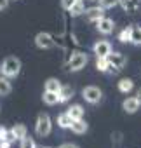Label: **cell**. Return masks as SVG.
Segmentation results:
<instances>
[{
	"label": "cell",
	"mask_w": 141,
	"mask_h": 148,
	"mask_svg": "<svg viewBox=\"0 0 141 148\" xmlns=\"http://www.w3.org/2000/svg\"><path fill=\"white\" fill-rule=\"evenodd\" d=\"M131 32H132V28H125V30L118 35V40H120V42H131Z\"/></svg>",
	"instance_id": "24"
},
{
	"label": "cell",
	"mask_w": 141,
	"mask_h": 148,
	"mask_svg": "<svg viewBox=\"0 0 141 148\" xmlns=\"http://www.w3.org/2000/svg\"><path fill=\"white\" fill-rule=\"evenodd\" d=\"M136 98H138V99H139V103H141V89L138 91V96H136Z\"/></svg>",
	"instance_id": "30"
},
{
	"label": "cell",
	"mask_w": 141,
	"mask_h": 148,
	"mask_svg": "<svg viewBox=\"0 0 141 148\" xmlns=\"http://www.w3.org/2000/svg\"><path fill=\"white\" fill-rule=\"evenodd\" d=\"M59 148H80L79 145H73V143H64V145H61Z\"/></svg>",
	"instance_id": "28"
},
{
	"label": "cell",
	"mask_w": 141,
	"mask_h": 148,
	"mask_svg": "<svg viewBox=\"0 0 141 148\" xmlns=\"http://www.w3.org/2000/svg\"><path fill=\"white\" fill-rule=\"evenodd\" d=\"M94 52L98 58H106L112 52V44L108 40H98L94 44Z\"/></svg>",
	"instance_id": "8"
},
{
	"label": "cell",
	"mask_w": 141,
	"mask_h": 148,
	"mask_svg": "<svg viewBox=\"0 0 141 148\" xmlns=\"http://www.w3.org/2000/svg\"><path fill=\"white\" fill-rule=\"evenodd\" d=\"M57 124H59V127H72L73 119L70 117V113L66 112V113H61V115L57 117Z\"/></svg>",
	"instance_id": "19"
},
{
	"label": "cell",
	"mask_w": 141,
	"mask_h": 148,
	"mask_svg": "<svg viewBox=\"0 0 141 148\" xmlns=\"http://www.w3.org/2000/svg\"><path fill=\"white\" fill-rule=\"evenodd\" d=\"M82 96H84V99H86L87 103L96 105V103H99V101H101L103 92H101V89H99V87H96V86H87V87H84Z\"/></svg>",
	"instance_id": "3"
},
{
	"label": "cell",
	"mask_w": 141,
	"mask_h": 148,
	"mask_svg": "<svg viewBox=\"0 0 141 148\" xmlns=\"http://www.w3.org/2000/svg\"><path fill=\"white\" fill-rule=\"evenodd\" d=\"M118 2H120V0H99V5L103 9H110V7H115Z\"/></svg>",
	"instance_id": "25"
},
{
	"label": "cell",
	"mask_w": 141,
	"mask_h": 148,
	"mask_svg": "<svg viewBox=\"0 0 141 148\" xmlns=\"http://www.w3.org/2000/svg\"><path fill=\"white\" fill-rule=\"evenodd\" d=\"M51 127H52V122H51V117L47 113H40L38 119H37V125H35V131L38 136H47L51 132Z\"/></svg>",
	"instance_id": "4"
},
{
	"label": "cell",
	"mask_w": 141,
	"mask_h": 148,
	"mask_svg": "<svg viewBox=\"0 0 141 148\" xmlns=\"http://www.w3.org/2000/svg\"><path fill=\"white\" fill-rule=\"evenodd\" d=\"M11 91H12V86H11L9 79L2 75V77H0V96H7Z\"/></svg>",
	"instance_id": "15"
},
{
	"label": "cell",
	"mask_w": 141,
	"mask_h": 148,
	"mask_svg": "<svg viewBox=\"0 0 141 148\" xmlns=\"http://www.w3.org/2000/svg\"><path fill=\"white\" fill-rule=\"evenodd\" d=\"M82 12H86V7H84V0H77V4L70 9V14L72 16H80Z\"/></svg>",
	"instance_id": "20"
},
{
	"label": "cell",
	"mask_w": 141,
	"mask_h": 148,
	"mask_svg": "<svg viewBox=\"0 0 141 148\" xmlns=\"http://www.w3.org/2000/svg\"><path fill=\"white\" fill-rule=\"evenodd\" d=\"M9 5V0H0V11H4Z\"/></svg>",
	"instance_id": "29"
},
{
	"label": "cell",
	"mask_w": 141,
	"mask_h": 148,
	"mask_svg": "<svg viewBox=\"0 0 141 148\" xmlns=\"http://www.w3.org/2000/svg\"><path fill=\"white\" fill-rule=\"evenodd\" d=\"M72 96H73V87L72 86H63L61 91H59V103H66Z\"/></svg>",
	"instance_id": "12"
},
{
	"label": "cell",
	"mask_w": 141,
	"mask_h": 148,
	"mask_svg": "<svg viewBox=\"0 0 141 148\" xmlns=\"http://www.w3.org/2000/svg\"><path fill=\"white\" fill-rule=\"evenodd\" d=\"M42 148H51V146H42Z\"/></svg>",
	"instance_id": "31"
},
{
	"label": "cell",
	"mask_w": 141,
	"mask_h": 148,
	"mask_svg": "<svg viewBox=\"0 0 141 148\" xmlns=\"http://www.w3.org/2000/svg\"><path fill=\"white\" fill-rule=\"evenodd\" d=\"M35 45H37L38 49H51V47L54 45V38H52L51 33L40 32V33H37V37H35Z\"/></svg>",
	"instance_id": "6"
},
{
	"label": "cell",
	"mask_w": 141,
	"mask_h": 148,
	"mask_svg": "<svg viewBox=\"0 0 141 148\" xmlns=\"http://www.w3.org/2000/svg\"><path fill=\"white\" fill-rule=\"evenodd\" d=\"M96 68H98L99 71H106V70L110 68L108 59H106V58H98V61H96Z\"/></svg>",
	"instance_id": "22"
},
{
	"label": "cell",
	"mask_w": 141,
	"mask_h": 148,
	"mask_svg": "<svg viewBox=\"0 0 141 148\" xmlns=\"http://www.w3.org/2000/svg\"><path fill=\"white\" fill-rule=\"evenodd\" d=\"M87 129H89V125H87V122H86L84 119H77V120H73V124H72V131H73L75 134H86Z\"/></svg>",
	"instance_id": "11"
},
{
	"label": "cell",
	"mask_w": 141,
	"mask_h": 148,
	"mask_svg": "<svg viewBox=\"0 0 141 148\" xmlns=\"http://www.w3.org/2000/svg\"><path fill=\"white\" fill-rule=\"evenodd\" d=\"M61 82L57 80V79H47L45 80V91H51V92H57L59 94V91H61Z\"/></svg>",
	"instance_id": "13"
},
{
	"label": "cell",
	"mask_w": 141,
	"mask_h": 148,
	"mask_svg": "<svg viewBox=\"0 0 141 148\" xmlns=\"http://www.w3.org/2000/svg\"><path fill=\"white\" fill-rule=\"evenodd\" d=\"M68 113H70V117H72L73 120H77V119L84 117V108L80 105H72V106L68 108Z\"/></svg>",
	"instance_id": "16"
},
{
	"label": "cell",
	"mask_w": 141,
	"mask_h": 148,
	"mask_svg": "<svg viewBox=\"0 0 141 148\" xmlns=\"http://www.w3.org/2000/svg\"><path fill=\"white\" fill-rule=\"evenodd\" d=\"M11 131H12V134L16 136V139H23V138H26V132H28L25 124H16Z\"/></svg>",
	"instance_id": "18"
},
{
	"label": "cell",
	"mask_w": 141,
	"mask_h": 148,
	"mask_svg": "<svg viewBox=\"0 0 141 148\" xmlns=\"http://www.w3.org/2000/svg\"><path fill=\"white\" fill-rule=\"evenodd\" d=\"M42 99H44V103H45V105L52 106V105L59 103V94H57V92H51V91H45V92H44V96H42Z\"/></svg>",
	"instance_id": "14"
},
{
	"label": "cell",
	"mask_w": 141,
	"mask_h": 148,
	"mask_svg": "<svg viewBox=\"0 0 141 148\" xmlns=\"http://www.w3.org/2000/svg\"><path fill=\"white\" fill-rule=\"evenodd\" d=\"M19 148H37V145H35V141H33L31 138L26 136V138L21 139V146H19Z\"/></svg>",
	"instance_id": "23"
},
{
	"label": "cell",
	"mask_w": 141,
	"mask_h": 148,
	"mask_svg": "<svg viewBox=\"0 0 141 148\" xmlns=\"http://www.w3.org/2000/svg\"><path fill=\"white\" fill-rule=\"evenodd\" d=\"M103 7L99 5V7H91V9H87L86 11V16H87V19L89 21H99L101 18H103Z\"/></svg>",
	"instance_id": "10"
},
{
	"label": "cell",
	"mask_w": 141,
	"mask_h": 148,
	"mask_svg": "<svg viewBox=\"0 0 141 148\" xmlns=\"http://www.w3.org/2000/svg\"><path fill=\"white\" fill-rule=\"evenodd\" d=\"M131 44H134V45L141 44V28L139 26L132 28V32H131Z\"/></svg>",
	"instance_id": "21"
},
{
	"label": "cell",
	"mask_w": 141,
	"mask_h": 148,
	"mask_svg": "<svg viewBox=\"0 0 141 148\" xmlns=\"http://www.w3.org/2000/svg\"><path fill=\"white\" fill-rule=\"evenodd\" d=\"M106 59H108V64H110V68L113 70V71H118V70H122L124 66H125V63H127V58L122 54V52H110L108 56H106Z\"/></svg>",
	"instance_id": "5"
},
{
	"label": "cell",
	"mask_w": 141,
	"mask_h": 148,
	"mask_svg": "<svg viewBox=\"0 0 141 148\" xmlns=\"http://www.w3.org/2000/svg\"><path fill=\"white\" fill-rule=\"evenodd\" d=\"M132 87H134V82H132L131 79H122V80L118 82V91H120V92H124V94L131 92V91H132Z\"/></svg>",
	"instance_id": "17"
},
{
	"label": "cell",
	"mask_w": 141,
	"mask_h": 148,
	"mask_svg": "<svg viewBox=\"0 0 141 148\" xmlns=\"http://www.w3.org/2000/svg\"><path fill=\"white\" fill-rule=\"evenodd\" d=\"M139 105H141V103H139L138 98H127V99L122 103L125 113H136V112L139 110Z\"/></svg>",
	"instance_id": "9"
},
{
	"label": "cell",
	"mask_w": 141,
	"mask_h": 148,
	"mask_svg": "<svg viewBox=\"0 0 141 148\" xmlns=\"http://www.w3.org/2000/svg\"><path fill=\"white\" fill-rule=\"evenodd\" d=\"M98 23V32L99 33H103V35H110V33H113V28H115V23H113V19H110V18H101L99 21H96Z\"/></svg>",
	"instance_id": "7"
},
{
	"label": "cell",
	"mask_w": 141,
	"mask_h": 148,
	"mask_svg": "<svg viewBox=\"0 0 141 148\" xmlns=\"http://www.w3.org/2000/svg\"><path fill=\"white\" fill-rule=\"evenodd\" d=\"M0 71L2 75L7 77V79H12V77H18L19 71H21V61L19 58L16 56H9L2 61V66H0Z\"/></svg>",
	"instance_id": "1"
},
{
	"label": "cell",
	"mask_w": 141,
	"mask_h": 148,
	"mask_svg": "<svg viewBox=\"0 0 141 148\" xmlns=\"http://www.w3.org/2000/svg\"><path fill=\"white\" fill-rule=\"evenodd\" d=\"M86 64H87V54L82 52V51L73 52L72 58H70V61H68V68L72 70V71H79V70H82Z\"/></svg>",
	"instance_id": "2"
},
{
	"label": "cell",
	"mask_w": 141,
	"mask_h": 148,
	"mask_svg": "<svg viewBox=\"0 0 141 148\" xmlns=\"http://www.w3.org/2000/svg\"><path fill=\"white\" fill-rule=\"evenodd\" d=\"M7 132H9V131H7L4 125H0V141H4V139L7 138Z\"/></svg>",
	"instance_id": "27"
},
{
	"label": "cell",
	"mask_w": 141,
	"mask_h": 148,
	"mask_svg": "<svg viewBox=\"0 0 141 148\" xmlns=\"http://www.w3.org/2000/svg\"><path fill=\"white\" fill-rule=\"evenodd\" d=\"M75 4H77V0H61V7H63L64 11H70Z\"/></svg>",
	"instance_id": "26"
}]
</instances>
